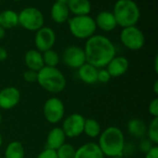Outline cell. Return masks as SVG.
I'll use <instances>...</instances> for the list:
<instances>
[{"label": "cell", "instance_id": "6da1fadb", "mask_svg": "<svg viewBox=\"0 0 158 158\" xmlns=\"http://www.w3.org/2000/svg\"><path fill=\"white\" fill-rule=\"evenodd\" d=\"M83 49L86 62L97 69L106 68L108 62L117 55L114 43L102 34H94L88 38Z\"/></svg>", "mask_w": 158, "mask_h": 158}, {"label": "cell", "instance_id": "7a4b0ae2", "mask_svg": "<svg viewBox=\"0 0 158 158\" xmlns=\"http://www.w3.org/2000/svg\"><path fill=\"white\" fill-rule=\"evenodd\" d=\"M126 141L123 131L118 127H108L103 130L97 142L105 156L115 157L122 156Z\"/></svg>", "mask_w": 158, "mask_h": 158}, {"label": "cell", "instance_id": "3957f363", "mask_svg": "<svg viewBox=\"0 0 158 158\" xmlns=\"http://www.w3.org/2000/svg\"><path fill=\"white\" fill-rule=\"evenodd\" d=\"M112 13L118 26L122 28L135 26L141 18L140 7L133 0H118L114 5Z\"/></svg>", "mask_w": 158, "mask_h": 158}, {"label": "cell", "instance_id": "277c9868", "mask_svg": "<svg viewBox=\"0 0 158 158\" xmlns=\"http://www.w3.org/2000/svg\"><path fill=\"white\" fill-rule=\"evenodd\" d=\"M37 83L45 91L58 94L66 88L67 79L58 68L44 66L38 72Z\"/></svg>", "mask_w": 158, "mask_h": 158}, {"label": "cell", "instance_id": "5b68a950", "mask_svg": "<svg viewBox=\"0 0 158 158\" xmlns=\"http://www.w3.org/2000/svg\"><path fill=\"white\" fill-rule=\"evenodd\" d=\"M69 29L71 34L78 39H88L96 32V24L94 19L90 15L74 16L68 20Z\"/></svg>", "mask_w": 158, "mask_h": 158}, {"label": "cell", "instance_id": "8992f818", "mask_svg": "<svg viewBox=\"0 0 158 158\" xmlns=\"http://www.w3.org/2000/svg\"><path fill=\"white\" fill-rule=\"evenodd\" d=\"M19 24L27 31L36 32L44 24V17L40 9L34 7H27L18 13Z\"/></svg>", "mask_w": 158, "mask_h": 158}, {"label": "cell", "instance_id": "52a82bcc", "mask_svg": "<svg viewBox=\"0 0 158 158\" xmlns=\"http://www.w3.org/2000/svg\"><path fill=\"white\" fill-rule=\"evenodd\" d=\"M120 41L122 45L132 51L140 50L145 44V36L143 32L135 26L122 28L120 32Z\"/></svg>", "mask_w": 158, "mask_h": 158}, {"label": "cell", "instance_id": "ba28073f", "mask_svg": "<svg viewBox=\"0 0 158 158\" xmlns=\"http://www.w3.org/2000/svg\"><path fill=\"white\" fill-rule=\"evenodd\" d=\"M43 114L45 120L50 124H57L63 120L65 115L64 102L56 97L49 98L43 106Z\"/></svg>", "mask_w": 158, "mask_h": 158}, {"label": "cell", "instance_id": "9c48e42d", "mask_svg": "<svg viewBox=\"0 0 158 158\" xmlns=\"http://www.w3.org/2000/svg\"><path fill=\"white\" fill-rule=\"evenodd\" d=\"M85 117L78 113H74L67 116L62 123V130L67 138L75 139L83 134Z\"/></svg>", "mask_w": 158, "mask_h": 158}, {"label": "cell", "instance_id": "30bf717a", "mask_svg": "<svg viewBox=\"0 0 158 158\" xmlns=\"http://www.w3.org/2000/svg\"><path fill=\"white\" fill-rule=\"evenodd\" d=\"M62 61L68 67L78 70L86 62L84 49L79 46H69L63 51Z\"/></svg>", "mask_w": 158, "mask_h": 158}, {"label": "cell", "instance_id": "8fae6325", "mask_svg": "<svg viewBox=\"0 0 158 158\" xmlns=\"http://www.w3.org/2000/svg\"><path fill=\"white\" fill-rule=\"evenodd\" d=\"M56 36L55 31L47 26H44L36 31L34 37V44L36 49L41 53L52 49L56 44Z\"/></svg>", "mask_w": 158, "mask_h": 158}, {"label": "cell", "instance_id": "7c38bea8", "mask_svg": "<svg viewBox=\"0 0 158 158\" xmlns=\"http://www.w3.org/2000/svg\"><path fill=\"white\" fill-rule=\"evenodd\" d=\"M21 94L16 87H6L0 90V108L11 110L20 102Z\"/></svg>", "mask_w": 158, "mask_h": 158}, {"label": "cell", "instance_id": "4fadbf2b", "mask_svg": "<svg viewBox=\"0 0 158 158\" xmlns=\"http://www.w3.org/2000/svg\"><path fill=\"white\" fill-rule=\"evenodd\" d=\"M130 68V61L124 56H115L106 65V69L109 73L111 78L120 77L125 74Z\"/></svg>", "mask_w": 158, "mask_h": 158}, {"label": "cell", "instance_id": "5bb4252c", "mask_svg": "<svg viewBox=\"0 0 158 158\" xmlns=\"http://www.w3.org/2000/svg\"><path fill=\"white\" fill-rule=\"evenodd\" d=\"M94 21L96 27L104 32H112L118 26L113 13L108 10H103L99 12L94 19Z\"/></svg>", "mask_w": 158, "mask_h": 158}, {"label": "cell", "instance_id": "9a60e30c", "mask_svg": "<svg viewBox=\"0 0 158 158\" xmlns=\"http://www.w3.org/2000/svg\"><path fill=\"white\" fill-rule=\"evenodd\" d=\"M74 158H105L97 142H88L76 149Z\"/></svg>", "mask_w": 158, "mask_h": 158}, {"label": "cell", "instance_id": "2e32d148", "mask_svg": "<svg viewBox=\"0 0 158 158\" xmlns=\"http://www.w3.org/2000/svg\"><path fill=\"white\" fill-rule=\"evenodd\" d=\"M66 135L61 128H53L47 134L45 148L56 151L64 143H66Z\"/></svg>", "mask_w": 158, "mask_h": 158}, {"label": "cell", "instance_id": "e0dca14e", "mask_svg": "<svg viewBox=\"0 0 158 158\" xmlns=\"http://www.w3.org/2000/svg\"><path fill=\"white\" fill-rule=\"evenodd\" d=\"M69 9L68 7V5L63 2L56 1L50 10V15L56 23H65L69 19Z\"/></svg>", "mask_w": 158, "mask_h": 158}, {"label": "cell", "instance_id": "ac0fdd59", "mask_svg": "<svg viewBox=\"0 0 158 158\" xmlns=\"http://www.w3.org/2000/svg\"><path fill=\"white\" fill-rule=\"evenodd\" d=\"M24 62L28 70L39 72L44 66L43 54L37 49H29L24 55Z\"/></svg>", "mask_w": 158, "mask_h": 158}, {"label": "cell", "instance_id": "d6986e66", "mask_svg": "<svg viewBox=\"0 0 158 158\" xmlns=\"http://www.w3.org/2000/svg\"><path fill=\"white\" fill-rule=\"evenodd\" d=\"M97 73L98 69L87 62L78 69L79 78L87 85H93L97 82Z\"/></svg>", "mask_w": 158, "mask_h": 158}, {"label": "cell", "instance_id": "ffe728a7", "mask_svg": "<svg viewBox=\"0 0 158 158\" xmlns=\"http://www.w3.org/2000/svg\"><path fill=\"white\" fill-rule=\"evenodd\" d=\"M67 5L69 12L74 16L89 15L92 11V4L90 0H69Z\"/></svg>", "mask_w": 158, "mask_h": 158}, {"label": "cell", "instance_id": "44dd1931", "mask_svg": "<svg viewBox=\"0 0 158 158\" xmlns=\"http://www.w3.org/2000/svg\"><path fill=\"white\" fill-rule=\"evenodd\" d=\"M128 132L131 136L136 139H143L146 135L147 125L145 122L140 118H132L129 121L127 125Z\"/></svg>", "mask_w": 158, "mask_h": 158}, {"label": "cell", "instance_id": "7402d4cb", "mask_svg": "<svg viewBox=\"0 0 158 158\" xmlns=\"http://www.w3.org/2000/svg\"><path fill=\"white\" fill-rule=\"evenodd\" d=\"M19 25L18 13L12 9H5L0 11V26L5 30L13 29Z\"/></svg>", "mask_w": 158, "mask_h": 158}, {"label": "cell", "instance_id": "603a6c76", "mask_svg": "<svg viewBox=\"0 0 158 158\" xmlns=\"http://www.w3.org/2000/svg\"><path fill=\"white\" fill-rule=\"evenodd\" d=\"M25 149L23 144L19 141H13L9 142L4 153V158H24Z\"/></svg>", "mask_w": 158, "mask_h": 158}, {"label": "cell", "instance_id": "cb8c5ba5", "mask_svg": "<svg viewBox=\"0 0 158 158\" xmlns=\"http://www.w3.org/2000/svg\"><path fill=\"white\" fill-rule=\"evenodd\" d=\"M102 132V128L100 123L94 119V118H86L85 123H84V128H83V133L91 138V139H95L100 136Z\"/></svg>", "mask_w": 158, "mask_h": 158}, {"label": "cell", "instance_id": "d4e9b609", "mask_svg": "<svg viewBox=\"0 0 158 158\" xmlns=\"http://www.w3.org/2000/svg\"><path fill=\"white\" fill-rule=\"evenodd\" d=\"M43 54V60H44V66L47 67H56L59 62H60V56L59 54L52 49L46 50L42 53Z\"/></svg>", "mask_w": 158, "mask_h": 158}, {"label": "cell", "instance_id": "484cf974", "mask_svg": "<svg viewBox=\"0 0 158 158\" xmlns=\"http://www.w3.org/2000/svg\"><path fill=\"white\" fill-rule=\"evenodd\" d=\"M147 139L150 140L155 145L158 144V117H155L151 120L146 130Z\"/></svg>", "mask_w": 158, "mask_h": 158}, {"label": "cell", "instance_id": "4316f807", "mask_svg": "<svg viewBox=\"0 0 158 158\" xmlns=\"http://www.w3.org/2000/svg\"><path fill=\"white\" fill-rule=\"evenodd\" d=\"M57 158H74L76 148L69 143H64L61 147H59L56 151Z\"/></svg>", "mask_w": 158, "mask_h": 158}, {"label": "cell", "instance_id": "83f0119b", "mask_svg": "<svg viewBox=\"0 0 158 158\" xmlns=\"http://www.w3.org/2000/svg\"><path fill=\"white\" fill-rule=\"evenodd\" d=\"M111 79V76L109 74V73L107 72V70L106 68H101L98 69V73H97V82H100L102 84H106L108 83Z\"/></svg>", "mask_w": 158, "mask_h": 158}, {"label": "cell", "instance_id": "f1b7e54d", "mask_svg": "<svg viewBox=\"0 0 158 158\" xmlns=\"http://www.w3.org/2000/svg\"><path fill=\"white\" fill-rule=\"evenodd\" d=\"M37 76H38V72H35V71L26 70L23 73V79L27 83H35V82H37Z\"/></svg>", "mask_w": 158, "mask_h": 158}, {"label": "cell", "instance_id": "f546056e", "mask_svg": "<svg viewBox=\"0 0 158 158\" xmlns=\"http://www.w3.org/2000/svg\"><path fill=\"white\" fill-rule=\"evenodd\" d=\"M148 112L153 118L158 117V98L152 100L148 105Z\"/></svg>", "mask_w": 158, "mask_h": 158}, {"label": "cell", "instance_id": "4dcf8cb0", "mask_svg": "<svg viewBox=\"0 0 158 158\" xmlns=\"http://www.w3.org/2000/svg\"><path fill=\"white\" fill-rule=\"evenodd\" d=\"M154 145L155 144L150 140H148L147 138L146 139H142V141H141V142L139 144V149L141 150V152L146 154Z\"/></svg>", "mask_w": 158, "mask_h": 158}, {"label": "cell", "instance_id": "1f68e13d", "mask_svg": "<svg viewBox=\"0 0 158 158\" xmlns=\"http://www.w3.org/2000/svg\"><path fill=\"white\" fill-rule=\"evenodd\" d=\"M36 158H57L56 152L55 150H51L48 148H44Z\"/></svg>", "mask_w": 158, "mask_h": 158}, {"label": "cell", "instance_id": "d6a6232c", "mask_svg": "<svg viewBox=\"0 0 158 158\" xmlns=\"http://www.w3.org/2000/svg\"><path fill=\"white\" fill-rule=\"evenodd\" d=\"M135 152V147L133 144L130 143L129 145L125 143V146H124V149H123V154H122V156H131L133 155V153Z\"/></svg>", "mask_w": 158, "mask_h": 158}, {"label": "cell", "instance_id": "836d02e7", "mask_svg": "<svg viewBox=\"0 0 158 158\" xmlns=\"http://www.w3.org/2000/svg\"><path fill=\"white\" fill-rule=\"evenodd\" d=\"M144 158H158V146L154 145L146 154Z\"/></svg>", "mask_w": 158, "mask_h": 158}, {"label": "cell", "instance_id": "e575fe53", "mask_svg": "<svg viewBox=\"0 0 158 158\" xmlns=\"http://www.w3.org/2000/svg\"><path fill=\"white\" fill-rule=\"evenodd\" d=\"M7 50L5 47H0V61H5L7 59Z\"/></svg>", "mask_w": 158, "mask_h": 158}, {"label": "cell", "instance_id": "d590c367", "mask_svg": "<svg viewBox=\"0 0 158 158\" xmlns=\"http://www.w3.org/2000/svg\"><path fill=\"white\" fill-rule=\"evenodd\" d=\"M154 69H155L156 74H158V55L157 54L156 55L155 60H154Z\"/></svg>", "mask_w": 158, "mask_h": 158}, {"label": "cell", "instance_id": "8d00e7d4", "mask_svg": "<svg viewBox=\"0 0 158 158\" xmlns=\"http://www.w3.org/2000/svg\"><path fill=\"white\" fill-rule=\"evenodd\" d=\"M154 92L156 95L158 94V79H156L155 81V84H154Z\"/></svg>", "mask_w": 158, "mask_h": 158}, {"label": "cell", "instance_id": "74e56055", "mask_svg": "<svg viewBox=\"0 0 158 158\" xmlns=\"http://www.w3.org/2000/svg\"><path fill=\"white\" fill-rule=\"evenodd\" d=\"M6 35V30L0 26V39H3Z\"/></svg>", "mask_w": 158, "mask_h": 158}, {"label": "cell", "instance_id": "f35d334b", "mask_svg": "<svg viewBox=\"0 0 158 158\" xmlns=\"http://www.w3.org/2000/svg\"><path fill=\"white\" fill-rule=\"evenodd\" d=\"M2 144H3V137H2V135L0 133V148L2 147Z\"/></svg>", "mask_w": 158, "mask_h": 158}, {"label": "cell", "instance_id": "ab89813d", "mask_svg": "<svg viewBox=\"0 0 158 158\" xmlns=\"http://www.w3.org/2000/svg\"><path fill=\"white\" fill-rule=\"evenodd\" d=\"M56 1H59V2H63V3H66V4H68V2H69V0H56Z\"/></svg>", "mask_w": 158, "mask_h": 158}, {"label": "cell", "instance_id": "60d3db41", "mask_svg": "<svg viewBox=\"0 0 158 158\" xmlns=\"http://www.w3.org/2000/svg\"><path fill=\"white\" fill-rule=\"evenodd\" d=\"M2 120H3V117H2V115H1V113H0V125H1V123H2Z\"/></svg>", "mask_w": 158, "mask_h": 158}, {"label": "cell", "instance_id": "b9f144b4", "mask_svg": "<svg viewBox=\"0 0 158 158\" xmlns=\"http://www.w3.org/2000/svg\"><path fill=\"white\" fill-rule=\"evenodd\" d=\"M112 158H125L124 156H115V157H112Z\"/></svg>", "mask_w": 158, "mask_h": 158}, {"label": "cell", "instance_id": "7bdbcfd3", "mask_svg": "<svg viewBox=\"0 0 158 158\" xmlns=\"http://www.w3.org/2000/svg\"><path fill=\"white\" fill-rule=\"evenodd\" d=\"M13 1H15V2H19V1H22V0H13Z\"/></svg>", "mask_w": 158, "mask_h": 158}, {"label": "cell", "instance_id": "ee69618b", "mask_svg": "<svg viewBox=\"0 0 158 158\" xmlns=\"http://www.w3.org/2000/svg\"><path fill=\"white\" fill-rule=\"evenodd\" d=\"M0 158H4V157H2V156H0Z\"/></svg>", "mask_w": 158, "mask_h": 158}]
</instances>
